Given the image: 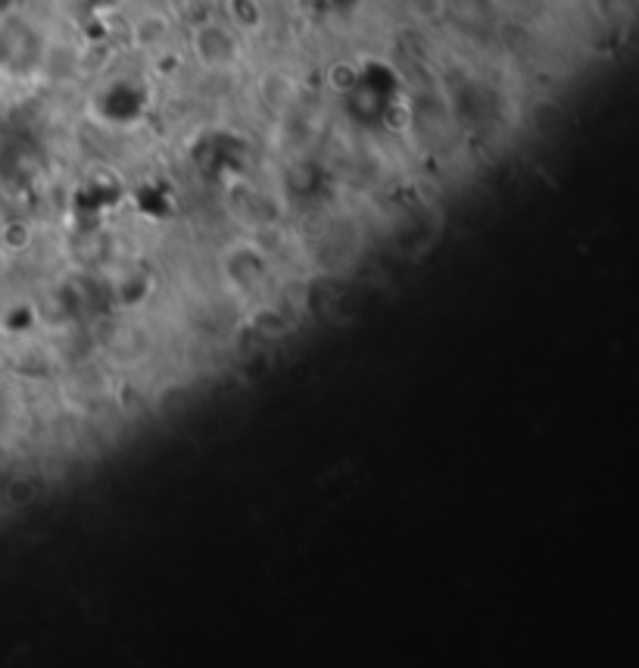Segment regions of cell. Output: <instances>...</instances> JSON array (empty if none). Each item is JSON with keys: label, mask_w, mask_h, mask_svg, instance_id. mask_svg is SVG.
I'll use <instances>...</instances> for the list:
<instances>
[{"label": "cell", "mask_w": 639, "mask_h": 668, "mask_svg": "<svg viewBox=\"0 0 639 668\" xmlns=\"http://www.w3.org/2000/svg\"><path fill=\"white\" fill-rule=\"evenodd\" d=\"M194 51L200 56V63H206V66L213 69L235 66L237 56H240L235 34L228 32L221 22H216V19L197 25V32H194Z\"/></svg>", "instance_id": "cell-1"}]
</instances>
